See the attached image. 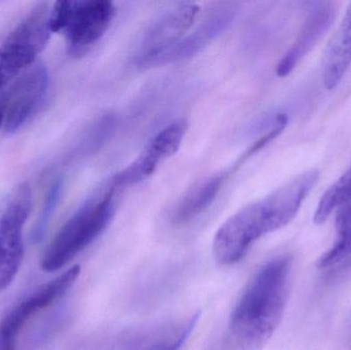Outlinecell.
<instances>
[{"label": "cell", "mask_w": 351, "mask_h": 350, "mask_svg": "<svg viewBox=\"0 0 351 350\" xmlns=\"http://www.w3.org/2000/svg\"><path fill=\"white\" fill-rule=\"evenodd\" d=\"M337 238L317 260V268L326 273H341L351 265V205L337 210Z\"/></svg>", "instance_id": "2e32d148"}, {"label": "cell", "mask_w": 351, "mask_h": 350, "mask_svg": "<svg viewBox=\"0 0 351 350\" xmlns=\"http://www.w3.org/2000/svg\"><path fill=\"white\" fill-rule=\"evenodd\" d=\"M230 172L219 173L212 175L204 180L196 183L185 195L180 199L179 203L172 212L173 223L183 225L204 213L214 203L218 197L223 185L226 182Z\"/></svg>", "instance_id": "9a60e30c"}, {"label": "cell", "mask_w": 351, "mask_h": 350, "mask_svg": "<svg viewBox=\"0 0 351 350\" xmlns=\"http://www.w3.org/2000/svg\"><path fill=\"white\" fill-rule=\"evenodd\" d=\"M351 67V3L346 10L326 49L323 61V82L327 90H334Z\"/></svg>", "instance_id": "5bb4252c"}, {"label": "cell", "mask_w": 351, "mask_h": 350, "mask_svg": "<svg viewBox=\"0 0 351 350\" xmlns=\"http://www.w3.org/2000/svg\"><path fill=\"white\" fill-rule=\"evenodd\" d=\"M270 234L261 201L249 203L233 214L219 228L213 240L218 264H237L258 240Z\"/></svg>", "instance_id": "8992f818"}, {"label": "cell", "mask_w": 351, "mask_h": 350, "mask_svg": "<svg viewBox=\"0 0 351 350\" xmlns=\"http://www.w3.org/2000/svg\"><path fill=\"white\" fill-rule=\"evenodd\" d=\"M62 189H63V180L57 179L47 191V195H45L43 210L39 213L34 229H33V238L36 242L40 240L45 236L49 221H51V217L55 213L56 208H57L60 199H61Z\"/></svg>", "instance_id": "e0dca14e"}, {"label": "cell", "mask_w": 351, "mask_h": 350, "mask_svg": "<svg viewBox=\"0 0 351 350\" xmlns=\"http://www.w3.org/2000/svg\"><path fill=\"white\" fill-rule=\"evenodd\" d=\"M319 177L317 170L303 173L261 199L270 234L285 227L294 219Z\"/></svg>", "instance_id": "8fae6325"}, {"label": "cell", "mask_w": 351, "mask_h": 350, "mask_svg": "<svg viewBox=\"0 0 351 350\" xmlns=\"http://www.w3.org/2000/svg\"><path fill=\"white\" fill-rule=\"evenodd\" d=\"M293 257L276 255L250 279L229 318L239 350H263L280 326L288 303Z\"/></svg>", "instance_id": "6da1fadb"}, {"label": "cell", "mask_w": 351, "mask_h": 350, "mask_svg": "<svg viewBox=\"0 0 351 350\" xmlns=\"http://www.w3.org/2000/svg\"><path fill=\"white\" fill-rule=\"evenodd\" d=\"M80 273V265L70 267L14 306L0 322V350H16L23 329L36 314L63 298L73 287Z\"/></svg>", "instance_id": "52a82bcc"}, {"label": "cell", "mask_w": 351, "mask_h": 350, "mask_svg": "<svg viewBox=\"0 0 351 350\" xmlns=\"http://www.w3.org/2000/svg\"><path fill=\"white\" fill-rule=\"evenodd\" d=\"M3 118H4L3 106H2L1 104H0V127H1L2 125H3Z\"/></svg>", "instance_id": "ac0fdd59"}, {"label": "cell", "mask_w": 351, "mask_h": 350, "mask_svg": "<svg viewBox=\"0 0 351 350\" xmlns=\"http://www.w3.org/2000/svg\"><path fill=\"white\" fill-rule=\"evenodd\" d=\"M49 12L47 2L37 4L0 45V92L35 64L49 42Z\"/></svg>", "instance_id": "277c9868"}, {"label": "cell", "mask_w": 351, "mask_h": 350, "mask_svg": "<svg viewBox=\"0 0 351 350\" xmlns=\"http://www.w3.org/2000/svg\"><path fill=\"white\" fill-rule=\"evenodd\" d=\"M49 88L47 68L35 63L23 72L12 84L3 106V131L12 134L20 129L39 110Z\"/></svg>", "instance_id": "9c48e42d"}, {"label": "cell", "mask_w": 351, "mask_h": 350, "mask_svg": "<svg viewBox=\"0 0 351 350\" xmlns=\"http://www.w3.org/2000/svg\"><path fill=\"white\" fill-rule=\"evenodd\" d=\"M187 121L178 119L158 132L125 170L115 175L111 184L119 190L149 178L158 166L177 153L187 131Z\"/></svg>", "instance_id": "30bf717a"}, {"label": "cell", "mask_w": 351, "mask_h": 350, "mask_svg": "<svg viewBox=\"0 0 351 350\" xmlns=\"http://www.w3.org/2000/svg\"><path fill=\"white\" fill-rule=\"evenodd\" d=\"M112 184L96 193L69 218L45 249L40 268L53 273L63 268L105 232L117 211Z\"/></svg>", "instance_id": "7a4b0ae2"}, {"label": "cell", "mask_w": 351, "mask_h": 350, "mask_svg": "<svg viewBox=\"0 0 351 350\" xmlns=\"http://www.w3.org/2000/svg\"><path fill=\"white\" fill-rule=\"evenodd\" d=\"M234 18V10L229 6H217L204 16L195 29L188 33L179 43L170 51L158 58L154 65L174 63L189 59L206 49L227 27L230 26Z\"/></svg>", "instance_id": "4fadbf2b"}, {"label": "cell", "mask_w": 351, "mask_h": 350, "mask_svg": "<svg viewBox=\"0 0 351 350\" xmlns=\"http://www.w3.org/2000/svg\"><path fill=\"white\" fill-rule=\"evenodd\" d=\"M32 208L27 183L14 186L0 203V292L16 279L24 261L23 229Z\"/></svg>", "instance_id": "5b68a950"}, {"label": "cell", "mask_w": 351, "mask_h": 350, "mask_svg": "<svg viewBox=\"0 0 351 350\" xmlns=\"http://www.w3.org/2000/svg\"><path fill=\"white\" fill-rule=\"evenodd\" d=\"M195 3H181L160 14L142 35L138 42L136 59L142 66L154 62L179 43L191 30L199 14Z\"/></svg>", "instance_id": "ba28073f"}, {"label": "cell", "mask_w": 351, "mask_h": 350, "mask_svg": "<svg viewBox=\"0 0 351 350\" xmlns=\"http://www.w3.org/2000/svg\"><path fill=\"white\" fill-rule=\"evenodd\" d=\"M114 14V4L108 0H63L49 12V28L51 33H65L71 53L80 55L102 38Z\"/></svg>", "instance_id": "3957f363"}, {"label": "cell", "mask_w": 351, "mask_h": 350, "mask_svg": "<svg viewBox=\"0 0 351 350\" xmlns=\"http://www.w3.org/2000/svg\"><path fill=\"white\" fill-rule=\"evenodd\" d=\"M335 5L332 2H315L307 14L301 32L294 45L285 53L276 67V74L280 77L289 75L301 60L313 49L319 39L326 34L334 18Z\"/></svg>", "instance_id": "7c38bea8"}]
</instances>
